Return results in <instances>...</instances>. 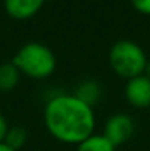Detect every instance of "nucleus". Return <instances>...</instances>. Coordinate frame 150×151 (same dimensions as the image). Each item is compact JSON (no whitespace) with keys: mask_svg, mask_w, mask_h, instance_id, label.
I'll use <instances>...</instances> for the list:
<instances>
[{"mask_svg":"<svg viewBox=\"0 0 150 151\" xmlns=\"http://www.w3.org/2000/svg\"><path fill=\"white\" fill-rule=\"evenodd\" d=\"M44 125L57 141L78 145L93 135L96 117L90 104L74 94H60L47 101L44 107Z\"/></svg>","mask_w":150,"mask_h":151,"instance_id":"obj_1","label":"nucleus"},{"mask_svg":"<svg viewBox=\"0 0 150 151\" xmlns=\"http://www.w3.org/2000/svg\"><path fill=\"white\" fill-rule=\"evenodd\" d=\"M12 63L21 73L34 79H44L56 69V56L41 43H27L16 51Z\"/></svg>","mask_w":150,"mask_h":151,"instance_id":"obj_2","label":"nucleus"},{"mask_svg":"<svg viewBox=\"0 0 150 151\" xmlns=\"http://www.w3.org/2000/svg\"><path fill=\"white\" fill-rule=\"evenodd\" d=\"M110 68L122 78L131 79L144 73L147 57L143 49L130 40L116 41L109 51Z\"/></svg>","mask_w":150,"mask_h":151,"instance_id":"obj_3","label":"nucleus"},{"mask_svg":"<svg viewBox=\"0 0 150 151\" xmlns=\"http://www.w3.org/2000/svg\"><path fill=\"white\" fill-rule=\"evenodd\" d=\"M134 134V122L128 114H113L104 125L103 137L116 148L125 144Z\"/></svg>","mask_w":150,"mask_h":151,"instance_id":"obj_4","label":"nucleus"},{"mask_svg":"<svg viewBox=\"0 0 150 151\" xmlns=\"http://www.w3.org/2000/svg\"><path fill=\"white\" fill-rule=\"evenodd\" d=\"M125 97L128 103L137 109H146L150 106V79L143 73L128 79L125 87Z\"/></svg>","mask_w":150,"mask_h":151,"instance_id":"obj_5","label":"nucleus"},{"mask_svg":"<svg viewBox=\"0 0 150 151\" xmlns=\"http://www.w3.org/2000/svg\"><path fill=\"white\" fill-rule=\"evenodd\" d=\"M44 4V0H3L6 13L18 21L33 18Z\"/></svg>","mask_w":150,"mask_h":151,"instance_id":"obj_6","label":"nucleus"},{"mask_svg":"<svg viewBox=\"0 0 150 151\" xmlns=\"http://www.w3.org/2000/svg\"><path fill=\"white\" fill-rule=\"evenodd\" d=\"M21 78V72L12 62H6L0 65V91H12Z\"/></svg>","mask_w":150,"mask_h":151,"instance_id":"obj_7","label":"nucleus"},{"mask_svg":"<svg viewBox=\"0 0 150 151\" xmlns=\"http://www.w3.org/2000/svg\"><path fill=\"white\" fill-rule=\"evenodd\" d=\"M116 148L103 137V135H91L83 142L78 144L77 151H115Z\"/></svg>","mask_w":150,"mask_h":151,"instance_id":"obj_8","label":"nucleus"},{"mask_svg":"<svg viewBox=\"0 0 150 151\" xmlns=\"http://www.w3.org/2000/svg\"><path fill=\"white\" fill-rule=\"evenodd\" d=\"M74 96H77L80 100H83L84 103L93 106V103H96L100 97L99 84L94 82V81H86V82H83V84L77 88V93H75Z\"/></svg>","mask_w":150,"mask_h":151,"instance_id":"obj_9","label":"nucleus"},{"mask_svg":"<svg viewBox=\"0 0 150 151\" xmlns=\"http://www.w3.org/2000/svg\"><path fill=\"white\" fill-rule=\"evenodd\" d=\"M27 142V131L22 126H12L7 131L4 144L9 145L10 148H13L15 151L21 150Z\"/></svg>","mask_w":150,"mask_h":151,"instance_id":"obj_10","label":"nucleus"},{"mask_svg":"<svg viewBox=\"0 0 150 151\" xmlns=\"http://www.w3.org/2000/svg\"><path fill=\"white\" fill-rule=\"evenodd\" d=\"M133 6L144 15H150V0H131Z\"/></svg>","mask_w":150,"mask_h":151,"instance_id":"obj_11","label":"nucleus"},{"mask_svg":"<svg viewBox=\"0 0 150 151\" xmlns=\"http://www.w3.org/2000/svg\"><path fill=\"white\" fill-rule=\"evenodd\" d=\"M9 128H10V126L7 125V120H6V117H4V116L0 113V142H4Z\"/></svg>","mask_w":150,"mask_h":151,"instance_id":"obj_12","label":"nucleus"},{"mask_svg":"<svg viewBox=\"0 0 150 151\" xmlns=\"http://www.w3.org/2000/svg\"><path fill=\"white\" fill-rule=\"evenodd\" d=\"M0 151H15V150L10 148L9 145H6L4 142H0Z\"/></svg>","mask_w":150,"mask_h":151,"instance_id":"obj_13","label":"nucleus"},{"mask_svg":"<svg viewBox=\"0 0 150 151\" xmlns=\"http://www.w3.org/2000/svg\"><path fill=\"white\" fill-rule=\"evenodd\" d=\"M144 75L150 79V60H147V65H146V69H144Z\"/></svg>","mask_w":150,"mask_h":151,"instance_id":"obj_14","label":"nucleus"}]
</instances>
